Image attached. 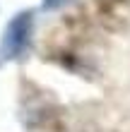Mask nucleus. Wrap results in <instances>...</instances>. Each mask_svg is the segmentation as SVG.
I'll return each instance as SVG.
<instances>
[{
	"instance_id": "2",
	"label": "nucleus",
	"mask_w": 130,
	"mask_h": 132,
	"mask_svg": "<svg viewBox=\"0 0 130 132\" xmlns=\"http://www.w3.org/2000/svg\"><path fill=\"white\" fill-rule=\"evenodd\" d=\"M67 0H43L41 3V10H58V7H63Z\"/></svg>"
},
{
	"instance_id": "3",
	"label": "nucleus",
	"mask_w": 130,
	"mask_h": 132,
	"mask_svg": "<svg viewBox=\"0 0 130 132\" xmlns=\"http://www.w3.org/2000/svg\"><path fill=\"white\" fill-rule=\"evenodd\" d=\"M0 63H3V60H0Z\"/></svg>"
},
{
	"instance_id": "1",
	"label": "nucleus",
	"mask_w": 130,
	"mask_h": 132,
	"mask_svg": "<svg viewBox=\"0 0 130 132\" xmlns=\"http://www.w3.org/2000/svg\"><path fill=\"white\" fill-rule=\"evenodd\" d=\"M32 31H34V12L22 10L7 22L3 38H0V60H19L24 58L32 43Z\"/></svg>"
}]
</instances>
